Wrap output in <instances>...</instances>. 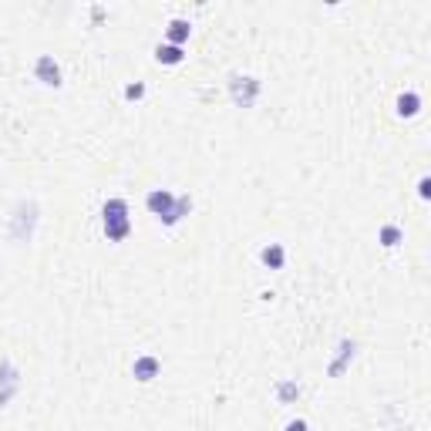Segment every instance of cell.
Returning <instances> with one entry per match:
<instances>
[{
  "label": "cell",
  "mask_w": 431,
  "mask_h": 431,
  "mask_svg": "<svg viewBox=\"0 0 431 431\" xmlns=\"http://www.w3.org/2000/svg\"><path fill=\"white\" fill-rule=\"evenodd\" d=\"M101 222H105L108 243H125L131 236V219H129V202L125 199H108L101 209Z\"/></svg>",
  "instance_id": "cell-1"
},
{
  "label": "cell",
  "mask_w": 431,
  "mask_h": 431,
  "mask_svg": "<svg viewBox=\"0 0 431 431\" xmlns=\"http://www.w3.org/2000/svg\"><path fill=\"white\" fill-rule=\"evenodd\" d=\"M34 226H38V202H17L14 219H10V239L14 243H27L34 236Z\"/></svg>",
  "instance_id": "cell-2"
},
{
  "label": "cell",
  "mask_w": 431,
  "mask_h": 431,
  "mask_svg": "<svg viewBox=\"0 0 431 431\" xmlns=\"http://www.w3.org/2000/svg\"><path fill=\"white\" fill-rule=\"evenodd\" d=\"M229 98L236 108H253L259 98V81L253 74H229Z\"/></svg>",
  "instance_id": "cell-3"
},
{
  "label": "cell",
  "mask_w": 431,
  "mask_h": 431,
  "mask_svg": "<svg viewBox=\"0 0 431 431\" xmlns=\"http://www.w3.org/2000/svg\"><path fill=\"white\" fill-rule=\"evenodd\" d=\"M17 388H21V374H17V367L10 364V361H0V408L10 405V398L17 394Z\"/></svg>",
  "instance_id": "cell-4"
},
{
  "label": "cell",
  "mask_w": 431,
  "mask_h": 431,
  "mask_svg": "<svg viewBox=\"0 0 431 431\" xmlns=\"http://www.w3.org/2000/svg\"><path fill=\"white\" fill-rule=\"evenodd\" d=\"M34 78L47 88H61V67H58V61H54L51 54H41V58L34 61Z\"/></svg>",
  "instance_id": "cell-5"
},
{
  "label": "cell",
  "mask_w": 431,
  "mask_h": 431,
  "mask_svg": "<svg viewBox=\"0 0 431 431\" xmlns=\"http://www.w3.org/2000/svg\"><path fill=\"white\" fill-rule=\"evenodd\" d=\"M131 374H135V381L149 384V381H155V377L162 374V361H158V357H152V354H142V357H135Z\"/></svg>",
  "instance_id": "cell-6"
},
{
  "label": "cell",
  "mask_w": 431,
  "mask_h": 431,
  "mask_svg": "<svg viewBox=\"0 0 431 431\" xmlns=\"http://www.w3.org/2000/svg\"><path fill=\"white\" fill-rule=\"evenodd\" d=\"M145 206H149V213H152V216H158V219H165V216L172 213L175 195L169 193V189H152V193L145 195Z\"/></svg>",
  "instance_id": "cell-7"
},
{
  "label": "cell",
  "mask_w": 431,
  "mask_h": 431,
  "mask_svg": "<svg viewBox=\"0 0 431 431\" xmlns=\"http://www.w3.org/2000/svg\"><path fill=\"white\" fill-rule=\"evenodd\" d=\"M354 350H357V347H354V341H341V344H337V357L330 361L327 374H330V377H341V374L347 371V364L354 361Z\"/></svg>",
  "instance_id": "cell-8"
},
{
  "label": "cell",
  "mask_w": 431,
  "mask_h": 431,
  "mask_svg": "<svg viewBox=\"0 0 431 431\" xmlns=\"http://www.w3.org/2000/svg\"><path fill=\"white\" fill-rule=\"evenodd\" d=\"M155 61H158V65H182V61H186V51H182V47H175V44H158V47H155Z\"/></svg>",
  "instance_id": "cell-9"
},
{
  "label": "cell",
  "mask_w": 431,
  "mask_h": 431,
  "mask_svg": "<svg viewBox=\"0 0 431 431\" xmlns=\"http://www.w3.org/2000/svg\"><path fill=\"white\" fill-rule=\"evenodd\" d=\"M169 41L165 44H175V47H182V44L189 41V34H193V24L189 21H182V17H175V21H169Z\"/></svg>",
  "instance_id": "cell-10"
},
{
  "label": "cell",
  "mask_w": 431,
  "mask_h": 431,
  "mask_svg": "<svg viewBox=\"0 0 431 431\" xmlns=\"http://www.w3.org/2000/svg\"><path fill=\"white\" fill-rule=\"evenodd\" d=\"M263 266H270V270H283V263H286V250H283L280 243H270V246H263Z\"/></svg>",
  "instance_id": "cell-11"
},
{
  "label": "cell",
  "mask_w": 431,
  "mask_h": 431,
  "mask_svg": "<svg viewBox=\"0 0 431 431\" xmlns=\"http://www.w3.org/2000/svg\"><path fill=\"white\" fill-rule=\"evenodd\" d=\"M421 111V95L418 91H405L401 98H398V115L401 118H414Z\"/></svg>",
  "instance_id": "cell-12"
},
{
  "label": "cell",
  "mask_w": 431,
  "mask_h": 431,
  "mask_svg": "<svg viewBox=\"0 0 431 431\" xmlns=\"http://www.w3.org/2000/svg\"><path fill=\"white\" fill-rule=\"evenodd\" d=\"M189 213H193V199H189V195H175L172 213L165 216L162 222H165V226H175V222H182V219H186V216H189Z\"/></svg>",
  "instance_id": "cell-13"
},
{
  "label": "cell",
  "mask_w": 431,
  "mask_h": 431,
  "mask_svg": "<svg viewBox=\"0 0 431 431\" xmlns=\"http://www.w3.org/2000/svg\"><path fill=\"white\" fill-rule=\"evenodd\" d=\"M377 239H381V246H388V250H394L401 239H405V233H401V226H394V222H388V226H381V233H377Z\"/></svg>",
  "instance_id": "cell-14"
},
{
  "label": "cell",
  "mask_w": 431,
  "mask_h": 431,
  "mask_svg": "<svg viewBox=\"0 0 431 431\" xmlns=\"http://www.w3.org/2000/svg\"><path fill=\"white\" fill-rule=\"evenodd\" d=\"M277 398H280V405L297 401V398H300V384H297V381H280V384H277Z\"/></svg>",
  "instance_id": "cell-15"
},
{
  "label": "cell",
  "mask_w": 431,
  "mask_h": 431,
  "mask_svg": "<svg viewBox=\"0 0 431 431\" xmlns=\"http://www.w3.org/2000/svg\"><path fill=\"white\" fill-rule=\"evenodd\" d=\"M125 98H129V101H138V98H145V85H129V88H125Z\"/></svg>",
  "instance_id": "cell-16"
},
{
  "label": "cell",
  "mask_w": 431,
  "mask_h": 431,
  "mask_svg": "<svg viewBox=\"0 0 431 431\" xmlns=\"http://www.w3.org/2000/svg\"><path fill=\"white\" fill-rule=\"evenodd\" d=\"M418 195H421V199H428V195H431V179H428V175L418 182Z\"/></svg>",
  "instance_id": "cell-17"
},
{
  "label": "cell",
  "mask_w": 431,
  "mask_h": 431,
  "mask_svg": "<svg viewBox=\"0 0 431 431\" xmlns=\"http://www.w3.org/2000/svg\"><path fill=\"white\" fill-rule=\"evenodd\" d=\"M286 431H310V425H307V421H300V418H297V421H290V425H286Z\"/></svg>",
  "instance_id": "cell-18"
}]
</instances>
